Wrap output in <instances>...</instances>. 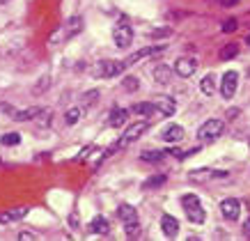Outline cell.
<instances>
[{"label":"cell","mask_w":250,"mask_h":241,"mask_svg":"<svg viewBox=\"0 0 250 241\" xmlns=\"http://www.w3.org/2000/svg\"><path fill=\"white\" fill-rule=\"evenodd\" d=\"M182 207L186 211V216H188L190 223H195V225H202L207 219V211L202 209V202H200V197L195 193H186L182 197Z\"/></svg>","instance_id":"1"},{"label":"cell","mask_w":250,"mask_h":241,"mask_svg":"<svg viewBox=\"0 0 250 241\" xmlns=\"http://www.w3.org/2000/svg\"><path fill=\"white\" fill-rule=\"evenodd\" d=\"M223 131H225V122L223 120H207L202 127L197 129V138L200 140H207V143H211L216 138L223 136Z\"/></svg>","instance_id":"2"},{"label":"cell","mask_w":250,"mask_h":241,"mask_svg":"<svg viewBox=\"0 0 250 241\" xmlns=\"http://www.w3.org/2000/svg\"><path fill=\"white\" fill-rule=\"evenodd\" d=\"M147 129H149V122H136V124H131V127L126 129V131H124V136H122L120 140L115 143V150H117V152L124 150L126 145H131L133 140H138V138L143 136Z\"/></svg>","instance_id":"3"},{"label":"cell","mask_w":250,"mask_h":241,"mask_svg":"<svg viewBox=\"0 0 250 241\" xmlns=\"http://www.w3.org/2000/svg\"><path fill=\"white\" fill-rule=\"evenodd\" d=\"M124 62H113V60H101L97 62L94 67H92V74L97 76V78H113V76L122 74L124 71Z\"/></svg>","instance_id":"4"},{"label":"cell","mask_w":250,"mask_h":241,"mask_svg":"<svg viewBox=\"0 0 250 241\" xmlns=\"http://www.w3.org/2000/svg\"><path fill=\"white\" fill-rule=\"evenodd\" d=\"M113 39H115V44L120 46V48H126V46L133 42V28H131V25H126V23H120V25H115Z\"/></svg>","instance_id":"5"},{"label":"cell","mask_w":250,"mask_h":241,"mask_svg":"<svg viewBox=\"0 0 250 241\" xmlns=\"http://www.w3.org/2000/svg\"><path fill=\"white\" fill-rule=\"evenodd\" d=\"M236 83H239V74L236 71H228V74L223 76V81H220V94H223V99L234 97Z\"/></svg>","instance_id":"6"},{"label":"cell","mask_w":250,"mask_h":241,"mask_svg":"<svg viewBox=\"0 0 250 241\" xmlns=\"http://www.w3.org/2000/svg\"><path fill=\"white\" fill-rule=\"evenodd\" d=\"M166 51V46H147V48H140L138 53L129 55L126 60H124V67H131V65H136L138 60H143V58H152V55H159V53Z\"/></svg>","instance_id":"7"},{"label":"cell","mask_w":250,"mask_h":241,"mask_svg":"<svg viewBox=\"0 0 250 241\" xmlns=\"http://www.w3.org/2000/svg\"><path fill=\"white\" fill-rule=\"evenodd\" d=\"M174 71L182 78H188V76H193L197 71V60L195 58H179L174 62Z\"/></svg>","instance_id":"8"},{"label":"cell","mask_w":250,"mask_h":241,"mask_svg":"<svg viewBox=\"0 0 250 241\" xmlns=\"http://www.w3.org/2000/svg\"><path fill=\"white\" fill-rule=\"evenodd\" d=\"M239 211H241V202L234 200V197H228V200H223V202H220V214H223L228 220L239 219Z\"/></svg>","instance_id":"9"},{"label":"cell","mask_w":250,"mask_h":241,"mask_svg":"<svg viewBox=\"0 0 250 241\" xmlns=\"http://www.w3.org/2000/svg\"><path fill=\"white\" fill-rule=\"evenodd\" d=\"M184 136H186V131L179 124H170V127H166L161 131V140H166V143H179Z\"/></svg>","instance_id":"10"},{"label":"cell","mask_w":250,"mask_h":241,"mask_svg":"<svg viewBox=\"0 0 250 241\" xmlns=\"http://www.w3.org/2000/svg\"><path fill=\"white\" fill-rule=\"evenodd\" d=\"M161 230H163V234L166 237H177V232H179V220L174 219V216H170V214H166L163 219H161Z\"/></svg>","instance_id":"11"},{"label":"cell","mask_w":250,"mask_h":241,"mask_svg":"<svg viewBox=\"0 0 250 241\" xmlns=\"http://www.w3.org/2000/svg\"><path fill=\"white\" fill-rule=\"evenodd\" d=\"M154 104L159 108V113L166 115V117H172L174 110H177V104H174V99H170V97H159Z\"/></svg>","instance_id":"12"},{"label":"cell","mask_w":250,"mask_h":241,"mask_svg":"<svg viewBox=\"0 0 250 241\" xmlns=\"http://www.w3.org/2000/svg\"><path fill=\"white\" fill-rule=\"evenodd\" d=\"M131 113H133V115H145V117H152V115H159V108H156V104H152V101H143V104L133 106V108H131Z\"/></svg>","instance_id":"13"},{"label":"cell","mask_w":250,"mask_h":241,"mask_svg":"<svg viewBox=\"0 0 250 241\" xmlns=\"http://www.w3.org/2000/svg\"><path fill=\"white\" fill-rule=\"evenodd\" d=\"M152 76H154V81H156V83L167 85L170 81H172V69L167 67V65H159V67L152 71Z\"/></svg>","instance_id":"14"},{"label":"cell","mask_w":250,"mask_h":241,"mask_svg":"<svg viewBox=\"0 0 250 241\" xmlns=\"http://www.w3.org/2000/svg\"><path fill=\"white\" fill-rule=\"evenodd\" d=\"M25 214H28V207H16V209H9V211H5V214H0V223H14V220H21Z\"/></svg>","instance_id":"15"},{"label":"cell","mask_w":250,"mask_h":241,"mask_svg":"<svg viewBox=\"0 0 250 241\" xmlns=\"http://www.w3.org/2000/svg\"><path fill=\"white\" fill-rule=\"evenodd\" d=\"M126 117H129V110H124V108H115V110H110V117H108V124L110 127H122L124 122H126Z\"/></svg>","instance_id":"16"},{"label":"cell","mask_w":250,"mask_h":241,"mask_svg":"<svg viewBox=\"0 0 250 241\" xmlns=\"http://www.w3.org/2000/svg\"><path fill=\"white\" fill-rule=\"evenodd\" d=\"M117 216H120L124 223H133V220H138V211L131 207V204H120L117 207Z\"/></svg>","instance_id":"17"},{"label":"cell","mask_w":250,"mask_h":241,"mask_svg":"<svg viewBox=\"0 0 250 241\" xmlns=\"http://www.w3.org/2000/svg\"><path fill=\"white\" fill-rule=\"evenodd\" d=\"M90 232L94 234H108L110 232V225H108V220L104 216H97V219L90 223Z\"/></svg>","instance_id":"18"},{"label":"cell","mask_w":250,"mask_h":241,"mask_svg":"<svg viewBox=\"0 0 250 241\" xmlns=\"http://www.w3.org/2000/svg\"><path fill=\"white\" fill-rule=\"evenodd\" d=\"M200 90H202V94L211 97L213 92H216V76H213V74H207L205 78L200 81Z\"/></svg>","instance_id":"19"},{"label":"cell","mask_w":250,"mask_h":241,"mask_svg":"<svg viewBox=\"0 0 250 241\" xmlns=\"http://www.w3.org/2000/svg\"><path fill=\"white\" fill-rule=\"evenodd\" d=\"M39 115H42V108L32 106V108H25V110H19V113H14V120L16 122H28V120H32V117H39Z\"/></svg>","instance_id":"20"},{"label":"cell","mask_w":250,"mask_h":241,"mask_svg":"<svg viewBox=\"0 0 250 241\" xmlns=\"http://www.w3.org/2000/svg\"><path fill=\"white\" fill-rule=\"evenodd\" d=\"M167 181V177L166 175H154V177H149V179H145L143 181V191H149V189H161L163 184Z\"/></svg>","instance_id":"21"},{"label":"cell","mask_w":250,"mask_h":241,"mask_svg":"<svg viewBox=\"0 0 250 241\" xmlns=\"http://www.w3.org/2000/svg\"><path fill=\"white\" fill-rule=\"evenodd\" d=\"M83 115H85V108H69L67 115H64V122H67V124H76Z\"/></svg>","instance_id":"22"},{"label":"cell","mask_w":250,"mask_h":241,"mask_svg":"<svg viewBox=\"0 0 250 241\" xmlns=\"http://www.w3.org/2000/svg\"><path fill=\"white\" fill-rule=\"evenodd\" d=\"M122 88L126 92H138L140 90V81H138L136 76H126V78L122 81Z\"/></svg>","instance_id":"23"},{"label":"cell","mask_w":250,"mask_h":241,"mask_svg":"<svg viewBox=\"0 0 250 241\" xmlns=\"http://www.w3.org/2000/svg\"><path fill=\"white\" fill-rule=\"evenodd\" d=\"M193 181H207L213 177V170H193V173L188 175Z\"/></svg>","instance_id":"24"},{"label":"cell","mask_w":250,"mask_h":241,"mask_svg":"<svg viewBox=\"0 0 250 241\" xmlns=\"http://www.w3.org/2000/svg\"><path fill=\"white\" fill-rule=\"evenodd\" d=\"M236 53H239V44H228L223 51H220V58H223V60H232Z\"/></svg>","instance_id":"25"},{"label":"cell","mask_w":250,"mask_h":241,"mask_svg":"<svg viewBox=\"0 0 250 241\" xmlns=\"http://www.w3.org/2000/svg\"><path fill=\"white\" fill-rule=\"evenodd\" d=\"M0 143L2 145H19L21 143V136H19V133H5V136L0 138Z\"/></svg>","instance_id":"26"},{"label":"cell","mask_w":250,"mask_h":241,"mask_svg":"<svg viewBox=\"0 0 250 241\" xmlns=\"http://www.w3.org/2000/svg\"><path fill=\"white\" fill-rule=\"evenodd\" d=\"M81 19H71V21H69V28H67V37H71V35H74V32L76 30H81V28H83V25H81Z\"/></svg>","instance_id":"27"},{"label":"cell","mask_w":250,"mask_h":241,"mask_svg":"<svg viewBox=\"0 0 250 241\" xmlns=\"http://www.w3.org/2000/svg\"><path fill=\"white\" fill-rule=\"evenodd\" d=\"M161 154H163V152H143V154H140V158H143V161H161Z\"/></svg>","instance_id":"28"},{"label":"cell","mask_w":250,"mask_h":241,"mask_svg":"<svg viewBox=\"0 0 250 241\" xmlns=\"http://www.w3.org/2000/svg\"><path fill=\"white\" fill-rule=\"evenodd\" d=\"M94 99H99V90H90V92H85L83 94V104L85 106H90Z\"/></svg>","instance_id":"29"},{"label":"cell","mask_w":250,"mask_h":241,"mask_svg":"<svg viewBox=\"0 0 250 241\" xmlns=\"http://www.w3.org/2000/svg\"><path fill=\"white\" fill-rule=\"evenodd\" d=\"M236 30V21L234 19H229L228 23H223V32H234Z\"/></svg>","instance_id":"30"},{"label":"cell","mask_w":250,"mask_h":241,"mask_svg":"<svg viewBox=\"0 0 250 241\" xmlns=\"http://www.w3.org/2000/svg\"><path fill=\"white\" fill-rule=\"evenodd\" d=\"M170 28H166V30H152V32H147V37H166V35H170Z\"/></svg>","instance_id":"31"},{"label":"cell","mask_w":250,"mask_h":241,"mask_svg":"<svg viewBox=\"0 0 250 241\" xmlns=\"http://www.w3.org/2000/svg\"><path fill=\"white\" fill-rule=\"evenodd\" d=\"M236 2H239V0H220V5H223V7H234Z\"/></svg>","instance_id":"32"},{"label":"cell","mask_w":250,"mask_h":241,"mask_svg":"<svg viewBox=\"0 0 250 241\" xmlns=\"http://www.w3.org/2000/svg\"><path fill=\"white\" fill-rule=\"evenodd\" d=\"M243 237H250V219L243 223Z\"/></svg>","instance_id":"33"},{"label":"cell","mask_w":250,"mask_h":241,"mask_svg":"<svg viewBox=\"0 0 250 241\" xmlns=\"http://www.w3.org/2000/svg\"><path fill=\"white\" fill-rule=\"evenodd\" d=\"M19 239H35V234H30V232H21V234H19Z\"/></svg>","instance_id":"34"},{"label":"cell","mask_w":250,"mask_h":241,"mask_svg":"<svg viewBox=\"0 0 250 241\" xmlns=\"http://www.w3.org/2000/svg\"><path fill=\"white\" fill-rule=\"evenodd\" d=\"M69 223H71L74 227L78 225V216H76V214H71V216H69Z\"/></svg>","instance_id":"35"},{"label":"cell","mask_w":250,"mask_h":241,"mask_svg":"<svg viewBox=\"0 0 250 241\" xmlns=\"http://www.w3.org/2000/svg\"><path fill=\"white\" fill-rule=\"evenodd\" d=\"M246 44H248V46H250V35H248V39H246Z\"/></svg>","instance_id":"36"},{"label":"cell","mask_w":250,"mask_h":241,"mask_svg":"<svg viewBox=\"0 0 250 241\" xmlns=\"http://www.w3.org/2000/svg\"><path fill=\"white\" fill-rule=\"evenodd\" d=\"M0 2H2V0H0Z\"/></svg>","instance_id":"37"}]
</instances>
